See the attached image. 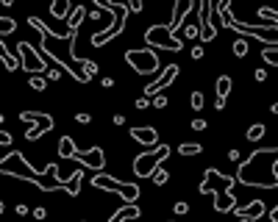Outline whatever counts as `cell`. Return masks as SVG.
I'll return each mask as SVG.
<instances>
[{
    "mask_svg": "<svg viewBox=\"0 0 278 222\" xmlns=\"http://www.w3.org/2000/svg\"><path fill=\"white\" fill-rule=\"evenodd\" d=\"M167 155H170V145H156L153 150H145V153H139L134 158V175L137 178H150L153 172L162 167Z\"/></svg>",
    "mask_w": 278,
    "mask_h": 222,
    "instance_id": "cell-1",
    "label": "cell"
},
{
    "mask_svg": "<svg viewBox=\"0 0 278 222\" xmlns=\"http://www.w3.org/2000/svg\"><path fill=\"white\" fill-rule=\"evenodd\" d=\"M125 64L134 72H139V75H156L159 67H162L156 50H150V47H134V50H128L125 53Z\"/></svg>",
    "mask_w": 278,
    "mask_h": 222,
    "instance_id": "cell-2",
    "label": "cell"
},
{
    "mask_svg": "<svg viewBox=\"0 0 278 222\" xmlns=\"http://www.w3.org/2000/svg\"><path fill=\"white\" fill-rule=\"evenodd\" d=\"M92 186L103 189V192H117V195L125 200V205L139 200V186L137 183H122V180L112 178V175H106V172H97L95 178H92Z\"/></svg>",
    "mask_w": 278,
    "mask_h": 222,
    "instance_id": "cell-3",
    "label": "cell"
},
{
    "mask_svg": "<svg viewBox=\"0 0 278 222\" xmlns=\"http://www.w3.org/2000/svg\"><path fill=\"white\" fill-rule=\"evenodd\" d=\"M145 44H150V50H170V53H181L184 50V39L173 36L167 31V25H150L145 31Z\"/></svg>",
    "mask_w": 278,
    "mask_h": 222,
    "instance_id": "cell-4",
    "label": "cell"
},
{
    "mask_svg": "<svg viewBox=\"0 0 278 222\" xmlns=\"http://www.w3.org/2000/svg\"><path fill=\"white\" fill-rule=\"evenodd\" d=\"M17 50H20V67L23 69H28V72H31V75H42L45 69V59H42V53H36L34 50V44L31 42H20L17 44Z\"/></svg>",
    "mask_w": 278,
    "mask_h": 222,
    "instance_id": "cell-5",
    "label": "cell"
},
{
    "mask_svg": "<svg viewBox=\"0 0 278 222\" xmlns=\"http://www.w3.org/2000/svg\"><path fill=\"white\" fill-rule=\"evenodd\" d=\"M175 78H178V64H167V69H162V75H159L153 84L145 86V97H148V100H153L156 94H162L167 86L173 84Z\"/></svg>",
    "mask_w": 278,
    "mask_h": 222,
    "instance_id": "cell-6",
    "label": "cell"
},
{
    "mask_svg": "<svg viewBox=\"0 0 278 222\" xmlns=\"http://www.w3.org/2000/svg\"><path fill=\"white\" fill-rule=\"evenodd\" d=\"M72 158H75L81 167H89V170H97V172H103V167H106V153H103V147L75 150V155H72Z\"/></svg>",
    "mask_w": 278,
    "mask_h": 222,
    "instance_id": "cell-7",
    "label": "cell"
},
{
    "mask_svg": "<svg viewBox=\"0 0 278 222\" xmlns=\"http://www.w3.org/2000/svg\"><path fill=\"white\" fill-rule=\"evenodd\" d=\"M195 6H198L195 0H189V3H175L173 6V17H170V22H167V31H170L173 36L178 34V28L189 20V14L195 11Z\"/></svg>",
    "mask_w": 278,
    "mask_h": 222,
    "instance_id": "cell-8",
    "label": "cell"
},
{
    "mask_svg": "<svg viewBox=\"0 0 278 222\" xmlns=\"http://www.w3.org/2000/svg\"><path fill=\"white\" fill-rule=\"evenodd\" d=\"M211 197H214V211L217 214H226V211H234L236 208L234 183H226V192H211Z\"/></svg>",
    "mask_w": 278,
    "mask_h": 222,
    "instance_id": "cell-9",
    "label": "cell"
},
{
    "mask_svg": "<svg viewBox=\"0 0 278 222\" xmlns=\"http://www.w3.org/2000/svg\"><path fill=\"white\" fill-rule=\"evenodd\" d=\"M128 133H131V139H134V142L145 145L148 150H153V147L159 145V133H156V128H153V125H145V128H142V125H137V128H131Z\"/></svg>",
    "mask_w": 278,
    "mask_h": 222,
    "instance_id": "cell-10",
    "label": "cell"
},
{
    "mask_svg": "<svg viewBox=\"0 0 278 222\" xmlns=\"http://www.w3.org/2000/svg\"><path fill=\"white\" fill-rule=\"evenodd\" d=\"M20 120H23V122H36V128L42 131V133H47V131L56 125L53 117H50V114H45V111H23V114H20Z\"/></svg>",
    "mask_w": 278,
    "mask_h": 222,
    "instance_id": "cell-11",
    "label": "cell"
},
{
    "mask_svg": "<svg viewBox=\"0 0 278 222\" xmlns=\"http://www.w3.org/2000/svg\"><path fill=\"white\" fill-rule=\"evenodd\" d=\"M234 214L236 217H251V220L256 222V220H261V217L267 214V205L261 203V200H253V203H248V205H236Z\"/></svg>",
    "mask_w": 278,
    "mask_h": 222,
    "instance_id": "cell-12",
    "label": "cell"
},
{
    "mask_svg": "<svg viewBox=\"0 0 278 222\" xmlns=\"http://www.w3.org/2000/svg\"><path fill=\"white\" fill-rule=\"evenodd\" d=\"M139 214H142V211H139V205H137V203H128V205H122L120 211H114V214H112V220H109V222H120V220H139Z\"/></svg>",
    "mask_w": 278,
    "mask_h": 222,
    "instance_id": "cell-13",
    "label": "cell"
},
{
    "mask_svg": "<svg viewBox=\"0 0 278 222\" xmlns=\"http://www.w3.org/2000/svg\"><path fill=\"white\" fill-rule=\"evenodd\" d=\"M87 17V9L84 6H75V9L70 11V17H67V28L70 31H78V25H81V20Z\"/></svg>",
    "mask_w": 278,
    "mask_h": 222,
    "instance_id": "cell-14",
    "label": "cell"
},
{
    "mask_svg": "<svg viewBox=\"0 0 278 222\" xmlns=\"http://www.w3.org/2000/svg\"><path fill=\"white\" fill-rule=\"evenodd\" d=\"M75 150H78V147H75V142H72L70 136H61L59 139V155H61V158H72Z\"/></svg>",
    "mask_w": 278,
    "mask_h": 222,
    "instance_id": "cell-15",
    "label": "cell"
},
{
    "mask_svg": "<svg viewBox=\"0 0 278 222\" xmlns=\"http://www.w3.org/2000/svg\"><path fill=\"white\" fill-rule=\"evenodd\" d=\"M70 11H72V6H70L67 0H59V3H53V6H50V14L56 20H67Z\"/></svg>",
    "mask_w": 278,
    "mask_h": 222,
    "instance_id": "cell-16",
    "label": "cell"
},
{
    "mask_svg": "<svg viewBox=\"0 0 278 222\" xmlns=\"http://www.w3.org/2000/svg\"><path fill=\"white\" fill-rule=\"evenodd\" d=\"M228 94H231V78H228V75H220L217 78V97H220V100H226Z\"/></svg>",
    "mask_w": 278,
    "mask_h": 222,
    "instance_id": "cell-17",
    "label": "cell"
},
{
    "mask_svg": "<svg viewBox=\"0 0 278 222\" xmlns=\"http://www.w3.org/2000/svg\"><path fill=\"white\" fill-rule=\"evenodd\" d=\"M264 122H256V125H251V128H248V133H245V139H248V142H259L261 136H264Z\"/></svg>",
    "mask_w": 278,
    "mask_h": 222,
    "instance_id": "cell-18",
    "label": "cell"
},
{
    "mask_svg": "<svg viewBox=\"0 0 278 222\" xmlns=\"http://www.w3.org/2000/svg\"><path fill=\"white\" fill-rule=\"evenodd\" d=\"M178 153L181 155H200L203 153V145H198V142H184V145L178 147Z\"/></svg>",
    "mask_w": 278,
    "mask_h": 222,
    "instance_id": "cell-19",
    "label": "cell"
},
{
    "mask_svg": "<svg viewBox=\"0 0 278 222\" xmlns=\"http://www.w3.org/2000/svg\"><path fill=\"white\" fill-rule=\"evenodd\" d=\"M261 59H264V64H270V67H278V47H264V50H261Z\"/></svg>",
    "mask_w": 278,
    "mask_h": 222,
    "instance_id": "cell-20",
    "label": "cell"
},
{
    "mask_svg": "<svg viewBox=\"0 0 278 222\" xmlns=\"http://www.w3.org/2000/svg\"><path fill=\"white\" fill-rule=\"evenodd\" d=\"M200 36V28H198V22H189V20H186V25H184V39H198Z\"/></svg>",
    "mask_w": 278,
    "mask_h": 222,
    "instance_id": "cell-21",
    "label": "cell"
},
{
    "mask_svg": "<svg viewBox=\"0 0 278 222\" xmlns=\"http://www.w3.org/2000/svg\"><path fill=\"white\" fill-rule=\"evenodd\" d=\"M14 31H17V22H14V20L0 17V36L3 34H14Z\"/></svg>",
    "mask_w": 278,
    "mask_h": 222,
    "instance_id": "cell-22",
    "label": "cell"
},
{
    "mask_svg": "<svg viewBox=\"0 0 278 222\" xmlns=\"http://www.w3.org/2000/svg\"><path fill=\"white\" fill-rule=\"evenodd\" d=\"M234 56L236 59H245V56H248V39H234Z\"/></svg>",
    "mask_w": 278,
    "mask_h": 222,
    "instance_id": "cell-23",
    "label": "cell"
},
{
    "mask_svg": "<svg viewBox=\"0 0 278 222\" xmlns=\"http://www.w3.org/2000/svg\"><path fill=\"white\" fill-rule=\"evenodd\" d=\"M167 180H170V172H167L164 167H159V170L153 172V183H156V186H164Z\"/></svg>",
    "mask_w": 278,
    "mask_h": 222,
    "instance_id": "cell-24",
    "label": "cell"
},
{
    "mask_svg": "<svg viewBox=\"0 0 278 222\" xmlns=\"http://www.w3.org/2000/svg\"><path fill=\"white\" fill-rule=\"evenodd\" d=\"M189 103H192V109L200 111L203 106H206V97H203V92H192L189 94Z\"/></svg>",
    "mask_w": 278,
    "mask_h": 222,
    "instance_id": "cell-25",
    "label": "cell"
},
{
    "mask_svg": "<svg viewBox=\"0 0 278 222\" xmlns=\"http://www.w3.org/2000/svg\"><path fill=\"white\" fill-rule=\"evenodd\" d=\"M28 84H31V89L42 92L45 86H47V78H42V75H31V78H28Z\"/></svg>",
    "mask_w": 278,
    "mask_h": 222,
    "instance_id": "cell-26",
    "label": "cell"
},
{
    "mask_svg": "<svg viewBox=\"0 0 278 222\" xmlns=\"http://www.w3.org/2000/svg\"><path fill=\"white\" fill-rule=\"evenodd\" d=\"M173 211L178 214V217H184V214L189 211V203H186V200H178V203L173 205Z\"/></svg>",
    "mask_w": 278,
    "mask_h": 222,
    "instance_id": "cell-27",
    "label": "cell"
},
{
    "mask_svg": "<svg viewBox=\"0 0 278 222\" xmlns=\"http://www.w3.org/2000/svg\"><path fill=\"white\" fill-rule=\"evenodd\" d=\"M203 56H206V50H203V44H192V59H195V61H200Z\"/></svg>",
    "mask_w": 278,
    "mask_h": 222,
    "instance_id": "cell-28",
    "label": "cell"
},
{
    "mask_svg": "<svg viewBox=\"0 0 278 222\" xmlns=\"http://www.w3.org/2000/svg\"><path fill=\"white\" fill-rule=\"evenodd\" d=\"M150 106H153V109H164V106H167V97H164V94H156V97L150 100Z\"/></svg>",
    "mask_w": 278,
    "mask_h": 222,
    "instance_id": "cell-29",
    "label": "cell"
},
{
    "mask_svg": "<svg viewBox=\"0 0 278 222\" xmlns=\"http://www.w3.org/2000/svg\"><path fill=\"white\" fill-rule=\"evenodd\" d=\"M42 136H45V133H42L39 128H31V131L25 133V139H28V142H36V139H42Z\"/></svg>",
    "mask_w": 278,
    "mask_h": 222,
    "instance_id": "cell-30",
    "label": "cell"
},
{
    "mask_svg": "<svg viewBox=\"0 0 278 222\" xmlns=\"http://www.w3.org/2000/svg\"><path fill=\"white\" fill-rule=\"evenodd\" d=\"M142 9H145V6H142V0H131V3H128V11H134V14H139Z\"/></svg>",
    "mask_w": 278,
    "mask_h": 222,
    "instance_id": "cell-31",
    "label": "cell"
},
{
    "mask_svg": "<svg viewBox=\"0 0 278 222\" xmlns=\"http://www.w3.org/2000/svg\"><path fill=\"white\" fill-rule=\"evenodd\" d=\"M75 120H78L81 125H89V122H92V117H89L87 111H78V114H75Z\"/></svg>",
    "mask_w": 278,
    "mask_h": 222,
    "instance_id": "cell-32",
    "label": "cell"
},
{
    "mask_svg": "<svg viewBox=\"0 0 278 222\" xmlns=\"http://www.w3.org/2000/svg\"><path fill=\"white\" fill-rule=\"evenodd\" d=\"M253 78H256V81H259V84H264V81H267V69H256V72H253Z\"/></svg>",
    "mask_w": 278,
    "mask_h": 222,
    "instance_id": "cell-33",
    "label": "cell"
},
{
    "mask_svg": "<svg viewBox=\"0 0 278 222\" xmlns=\"http://www.w3.org/2000/svg\"><path fill=\"white\" fill-rule=\"evenodd\" d=\"M47 78H50V81H59V78H61V69H47Z\"/></svg>",
    "mask_w": 278,
    "mask_h": 222,
    "instance_id": "cell-34",
    "label": "cell"
},
{
    "mask_svg": "<svg viewBox=\"0 0 278 222\" xmlns=\"http://www.w3.org/2000/svg\"><path fill=\"white\" fill-rule=\"evenodd\" d=\"M192 128H195V131H203V128H206V120H192Z\"/></svg>",
    "mask_w": 278,
    "mask_h": 222,
    "instance_id": "cell-35",
    "label": "cell"
},
{
    "mask_svg": "<svg viewBox=\"0 0 278 222\" xmlns=\"http://www.w3.org/2000/svg\"><path fill=\"white\" fill-rule=\"evenodd\" d=\"M267 214H270V222H278V205H273Z\"/></svg>",
    "mask_w": 278,
    "mask_h": 222,
    "instance_id": "cell-36",
    "label": "cell"
},
{
    "mask_svg": "<svg viewBox=\"0 0 278 222\" xmlns=\"http://www.w3.org/2000/svg\"><path fill=\"white\" fill-rule=\"evenodd\" d=\"M148 106H150L148 97H139V100H137V109H148Z\"/></svg>",
    "mask_w": 278,
    "mask_h": 222,
    "instance_id": "cell-37",
    "label": "cell"
},
{
    "mask_svg": "<svg viewBox=\"0 0 278 222\" xmlns=\"http://www.w3.org/2000/svg\"><path fill=\"white\" fill-rule=\"evenodd\" d=\"M34 217H36V220H45V217H47V211H45V208H36Z\"/></svg>",
    "mask_w": 278,
    "mask_h": 222,
    "instance_id": "cell-38",
    "label": "cell"
},
{
    "mask_svg": "<svg viewBox=\"0 0 278 222\" xmlns=\"http://www.w3.org/2000/svg\"><path fill=\"white\" fill-rule=\"evenodd\" d=\"M228 158H231V161H239V150H236V147H234V150L228 153Z\"/></svg>",
    "mask_w": 278,
    "mask_h": 222,
    "instance_id": "cell-39",
    "label": "cell"
},
{
    "mask_svg": "<svg viewBox=\"0 0 278 222\" xmlns=\"http://www.w3.org/2000/svg\"><path fill=\"white\" fill-rule=\"evenodd\" d=\"M100 84H103L106 89H112V86H114V78H103V81H100Z\"/></svg>",
    "mask_w": 278,
    "mask_h": 222,
    "instance_id": "cell-40",
    "label": "cell"
},
{
    "mask_svg": "<svg viewBox=\"0 0 278 222\" xmlns=\"http://www.w3.org/2000/svg\"><path fill=\"white\" fill-rule=\"evenodd\" d=\"M214 109L223 111V109H226V100H220V97H217V100H214Z\"/></svg>",
    "mask_w": 278,
    "mask_h": 222,
    "instance_id": "cell-41",
    "label": "cell"
},
{
    "mask_svg": "<svg viewBox=\"0 0 278 222\" xmlns=\"http://www.w3.org/2000/svg\"><path fill=\"white\" fill-rule=\"evenodd\" d=\"M270 111H273V114L278 117V103H273V106H270Z\"/></svg>",
    "mask_w": 278,
    "mask_h": 222,
    "instance_id": "cell-42",
    "label": "cell"
},
{
    "mask_svg": "<svg viewBox=\"0 0 278 222\" xmlns=\"http://www.w3.org/2000/svg\"><path fill=\"white\" fill-rule=\"evenodd\" d=\"M236 222H253L251 217H236Z\"/></svg>",
    "mask_w": 278,
    "mask_h": 222,
    "instance_id": "cell-43",
    "label": "cell"
},
{
    "mask_svg": "<svg viewBox=\"0 0 278 222\" xmlns=\"http://www.w3.org/2000/svg\"><path fill=\"white\" fill-rule=\"evenodd\" d=\"M276 11H278V9H276Z\"/></svg>",
    "mask_w": 278,
    "mask_h": 222,
    "instance_id": "cell-44",
    "label": "cell"
}]
</instances>
